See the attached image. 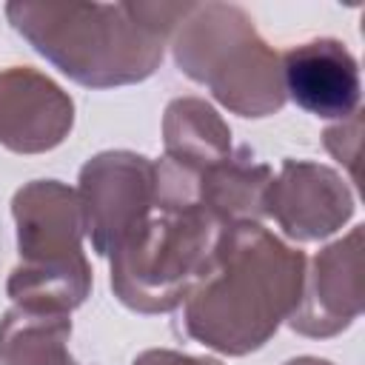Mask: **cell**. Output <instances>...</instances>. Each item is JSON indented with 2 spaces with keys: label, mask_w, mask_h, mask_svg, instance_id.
Returning a JSON list of instances; mask_svg holds the SVG:
<instances>
[{
  "label": "cell",
  "mask_w": 365,
  "mask_h": 365,
  "mask_svg": "<svg viewBox=\"0 0 365 365\" xmlns=\"http://www.w3.org/2000/svg\"><path fill=\"white\" fill-rule=\"evenodd\" d=\"M308 259L259 222L225 225L182 308L185 334L225 356L259 351L297 311Z\"/></svg>",
  "instance_id": "obj_1"
},
{
  "label": "cell",
  "mask_w": 365,
  "mask_h": 365,
  "mask_svg": "<svg viewBox=\"0 0 365 365\" xmlns=\"http://www.w3.org/2000/svg\"><path fill=\"white\" fill-rule=\"evenodd\" d=\"M11 29L54 68L86 88L143 83L163 63L160 29L143 23L131 3H9Z\"/></svg>",
  "instance_id": "obj_2"
},
{
  "label": "cell",
  "mask_w": 365,
  "mask_h": 365,
  "mask_svg": "<svg viewBox=\"0 0 365 365\" xmlns=\"http://www.w3.org/2000/svg\"><path fill=\"white\" fill-rule=\"evenodd\" d=\"M171 48L177 68L240 117L277 114L288 100L279 54L234 3H194L177 23Z\"/></svg>",
  "instance_id": "obj_3"
},
{
  "label": "cell",
  "mask_w": 365,
  "mask_h": 365,
  "mask_svg": "<svg viewBox=\"0 0 365 365\" xmlns=\"http://www.w3.org/2000/svg\"><path fill=\"white\" fill-rule=\"evenodd\" d=\"M220 225L205 208H154L111 254V291L137 314H168L202 279Z\"/></svg>",
  "instance_id": "obj_4"
},
{
  "label": "cell",
  "mask_w": 365,
  "mask_h": 365,
  "mask_svg": "<svg viewBox=\"0 0 365 365\" xmlns=\"http://www.w3.org/2000/svg\"><path fill=\"white\" fill-rule=\"evenodd\" d=\"M154 163L137 151H100L80 168L77 197L94 254L111 257L154 211Z\"/></svg>",
  "instance_id": "obj_5"
},
{
  "label": "cell",
  "mask_w": 365,
  "mask_h": 365,
  "mask_svg": "<svg viewBox=\"0 0 365 365\" xmlns=\"http://www.w3.org/2000/svg\"><path fill=\"white\" fill-rule=\"evenodd\" d=\"M354 194L342 174L314 160H282L265 194V217L285 237L314 242L336 234L354 217Z\"/></svg>",
  "instance_id": "obj_6"
},
{
  "label": "cell",
  "mask_w": 365,
  "mask_h": 365,
  "mask_svg": "<svg viewBox=\"0 0 365 365\" xmlns=\"http://www.w3.org/2000/svg\"><path fill=\"white\" fill-rule=\"evenodd\" d=\"M359 257H362V228H351L342 240L325 245L311 271H305V285L297 311L288 317L291 331L314 339H328L354 325L362 314V285H359Z\"/></svg>",
  "instance_id": "obj_7"
},
{
  "label": "cell",
  "mask_w": 365,
  "mask_h": 365,
  "mask_svg": "<svg viewBox=\"0 0 365 365\" xmlns=\"http://www.w3.org/2000/svg\"><path fill=\"white\" fill-rule=\"evenodd\" d=\"M74 125V100L31 66L0 71V145L14 154L57 148Z\"/></svg>",
  "instance_id": "obj_8"
},
{
  "label": "cell",
  "mask_w": 365,
  "mask_h": 365,
  "mask_svg": "<svg viewBox=\"0 0 365 365\" xmlns=\"http://www.w3.org/2000/svg\"><path fill=\"white\" fill-rule=\"evenodd\" d=\"M20 265H57L86 257V220L77 188L60 180H31L11 197Z\"/></svg>",
  "instance_id": "obj_9"
},
{
  "label": "cell",
  "mask_w": 365,
  "mask_h": 365,
  "mask_svg": "<svg viewBox=\"0 0 365 365\" xmlns=\"http://www.w3.org/2000/svg\"><path fill=\"white\" fill-rule=\"evenodd\" d=\"M285 97L322 120H348L359 111V63L342 40L314 37L279 57Z\"/></svg>",
  "instance_id": "obj_10"
},
{
  "label": "cell",
  "mask_w": 365,
  "mask_h": 365,
  "mask_svg": "<svg viewBox=\"0 0 365 365\" xmlns=\"http://www.w3.org/2000/svg\"><path fill=\"white\" fill-rule=\"evenodd\" d=\"M274 180L271 165L257 163L248 148L231 151L225 160L200 171L197 205L220 225L259 222L265 217V194Z\"/></svg>",
  "instance_id": "obj_11"
},
{
  "label": "cell",
  "mask_w": 365,
  "mask_h": 365,
  "mask_svg": "<svg viewBox=\"0 0 365 365\" xmlns=\"http://www.w3.org/2000/svg\"><path fill=\"white\" fill-rule=\"evenodd\" d=\"M163 145L165 160L200 174L231 154V128L211 103L177 97L163 114Z\"/></svg>",
  "instance_id": "obj_12"
},
{
  "label": "cell",
  "mask_w": 365,
  "mask_h": 365,
  "mask_svg": "<svg viewBox=\"0 0 365 365\" xmlns=\"http://www.w3.org/2000/svg\"><path fill=\"white\" fill-rule=\"evenodd\" d=\"M68 336V314L14 305L0 319V365H77Z\"/></svg>",
  "instance_id": "obj_13"
},
{
  "label": "cell",
  "mask_w": 365,
  "mask_h": 365,
  "mask_svg": "<svg viewBox=\"0 0 365 365\" xmlns=\"http://www.w3.org/2000/svg\"><path fill=\"white\" fill-rule=\"evenodd\" d=\"M14 305L71 314L91 294V265L86 257L57 265H14L6 282Z\"/></svg>",
  "instance_id": "obj_14"
},
{
  "label": "cell",
  "mask_w": 365,
  "mask_h": 365,
  "mask_svg": "<svg viewBox=\"0 0 365 365\" xmlns=\"http://www.w3.org/2000/svg\"><path fill=\"white\" fill-rule=\"evenodd\" d=\"M322 143H325L328 154L348 168L351 180H356V160H359V143H362V117H359V111L351 114L348 120H339L336 125L325 128Z\"/></svg>",
  "instance_id": "obj_15"
},
{
  "label": "cell",
  "mask_w": 365,
  "mask_h": 365,
  "mask_svg": "<svg viewBox=\"0 0 365 365\" xmlns=\"http://www.w3.org/2000/svg\"><path fill=\"white\" fill-rule=\"evenodd\" d=\"M131 365H222V362L208 359V356H191V354L168 351V348H151V351L137 354Z\"/></svg>",
  "instance_id": "obj_16"
},
{
  "label": "cell",
  "mask_w": 365,
  "mask_h": 365,
  "mask_svg": "<svg viewBox=\"0 0 365 365\" xmlns=\"http://www.w3.org/2000/svg\"><path fill=\"white\" fill-rule=\"evenodd\" d=\"M282 365H334V362L319 359V356H294V359H288V362H282Z\"/></svg>",
  "instance_id": "obj_17"
}]
</instances>
